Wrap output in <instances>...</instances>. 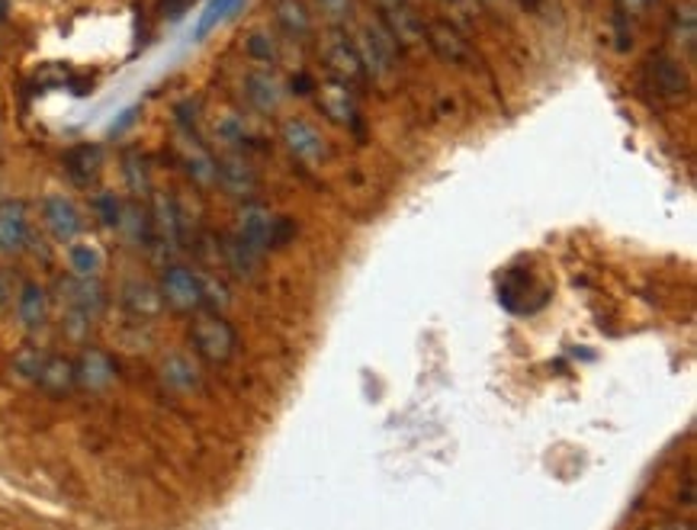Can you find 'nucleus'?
I'll return each mask as SVG.
<instances>
[{
	"mask_svg": "<svg viewBox=\"0 0 697 530\" xmlns=\"http://www.w3.org/2000/svg\"><path fill=\"white\" fill-rule=\"evenodd\" d=\"M190 344L206 364H229L239 350V332L222 312H197L190 322Z\"/></svg>",
	"mask_w": 697,
	"mask_h": 530,
	"instance_id": "nucleus-1",
	"label": "nucleus"
},
{
	"mask_svg": "<svg viewBox=\"0 0 697 530\" xmlns=\"http://www.w3.org/2000/svg\"><path fill=\"white\" fill-rule=\"evenodd\" d=\"M353 46H357V55H360V65H363V74H367V78L386 81V78L393 74L398 46L393 43V36L383 30L380 20L360 23V30H357V36H353Z\"/></svg>",
	"mask_w": 697,
	"mask_h": 530,
	"instance_id": "nucleus-2",
	"label": "nucleus"
},
{
	"mask_svg": "<svg viewBox=\"0 0 697 530\" xmlns=\"http://www.w3.org/2000/svg\"><path fill=\"white\" fill-rule=\"evenodd\" d=\"M158 292L164 299V309H171V312H181V315L202 312L199 270L187 267V264H167L158 277Z\"/></svg>",
	"mask_w": 697,
	"mask_h": 530,
	"instance_id": "nucleus-3",
	"label": "nucleus"
},
{
	"mask_svg": "<svg viewBox=\"0 0 697 530\" xmlns=\"http://www.w3.org/2000/svg\"><path fill=\"white\" fill-rule=\"evenodd\" d=\"M643 81L652 94L659 100H669V103H678L688 96V74L682 68L678 58H669L665 51H655L647 58V68H643Z\"/></svg>",
	"mask_w": 697,
	"mask_h": 530,
	"instance_id": "nucleus-4",
	"label": "nucleus"
},
{
	"mask_svg": "<svg viewBox=\"0 0 697 530\" xmlns=\"http://www.w3.org/2000/svg\"><path fill=\"white\" fill-rule=\"evenodd\" d=\"M39 216H43V226H46L51 241H58V244H68V241L84 235V212H81V206H78L71 196H65V193H49V196L43 199Z\"/></svg>",
	"mask_w": 697,
	"mask_h": 530,
	"instance_id": "nucleus-5",
	"label": "nucleus"
},
{
	"mask_svg": "<svg viewBox=\"0 0 697 530\" xmlns=\"http://www.w3.org/2000/svg\"><path fill=\"white\" fill-rule=\"evenodd\" d=\"M55 292H58V302H61L68 312H81V315H88L91 322L100 319L103 309H106V289H103L100 280H81V277L65 274V277H58Z\"/></svg>",
	"mask_w": 697,
	"mask_h": 530,
	"instance_id": "nucleus-6",
	"label": "nucleus"
},
{
	"mask_svg": "<svg viewBox=\"0 0 697 530\" xmlns=\"http://www.w3.org/2000/svg\"><path fill=\"white\" fill-rule=\"evenodd\" d=\"M30 235V206L23 199H0V254H23Z\"/></svg>",
	"mask_w": 697,
	"mask_h": 530,
	"instance_id": "nucleus-7",
	"label": "nucleus"
},
{
	"mask_svg": "<svg viewBox=\"0 0 697 530\" xmlns=\"http://www.w3.org/2000/svg\"><path fill=\"white\" fill-rule=\"evenodd\" d=\"M119 306L129 319L136 322H154L164 312V299L158 292V284L142 280V277H129L119 287Z\"/></svg>",
	"mask_w": 697,
	"mask_h": 530,
	"instance_id": "nucleus-8",
	"label": "nucleus"
},
{
	"mask_svg": "<svg viewBox=\"0 0 697 530\" xmlns=\"http://www.w3.org/2000/svg\"><path fill=\"white\" fill-rule=\"evenodd\" d=\"M283 145L302 164H322L328 158V145L322 139V132L309 119H299V116L283 123Z\"/></svg>",
	"mask_w": 697,
	"mask_h": 530,
	"instance_id": "nucleus-9",
	"label": "nucleus"
},
{
	"mask_svg": "<svg viewBox=\"0 0 697 530\" xmlns=\"http://www.w3.org/2000/svg\"><path fill=\"white\" fill-rule=\"evenodd\" d=\"M325 65H328V71L335 74V81L350 84V88H353L357 81L367 78L353 39H350L348 33H341V30H335V33L328 36V43H325Z\"/></svg>",
	"mask_w": 697,
	"mask_h": 530,
	"instance_id": "nucleus-10",
	"label": "nucleus"
},
{
	"mask_svg": "<svg viewBox=\"0 0 697 530\" xmlns=\"http://www.w3.org/2000/svg\"><path fill=\"white\" fill-rule=\"evenodd\" d=\"M13 312H16V322L26 329V332H39L49 325V312H51V296L49 289L36 280H23L20 284V292H16V302H13Z\"/></svg>",
	"mask_w": 697,
	"mask_h": 530,
	"instance_id": "nucleus-11",
	"label": "nucleus"
},
{
	"mask_svg": "<svg viewBox=\"0 0 697 530\" xmlns=\"http://www.w3.org/2000/svg\"><path fill=\"white\" fill-rule=\"evenodd\" d=\"M274 212L260 203H248L239 216V229H235V239L242 241L245 247H251L257 257L264 251H270V239H274Z\"/></svg>",
	"mask_w": 697,
	"mask_h": 530,
	"instance_id": "nucleus-12",
	"label": "nucleus"
},
{
	"mask_svg": "<svg viewBox=\"0 0 697 530\" xmlns=\"http://www.w3.org/2000/svg\"><path fill=\"white\" fill-rule=\"evenodd\" d=\"M216 184H222V191L232 196H251L260 187V174L242 151H232L216 161Z\"/></svg>",
	"mask_w": 697,
	"mask_h": 530,
	"instance_id": "nucleus-13",
	"label": "nucleus"
},
{
	"mask_svg": "<svg viewBox=\"0 0 697 530\" xmlns=\"http://www.w3.org/2000/svg\"><path fill=\"white\" fill-rule=\"evenodd\" d=\"M74 377H78V389L88 392H103L116 383V364L106 350L100 347H84L74 360Z\"/></svg>",
	"mask_w": 697,
	"mask_h": 530,
	"instance_id": "nucleus-14",
	"label": "nucleus"
},
{
	"mask_svg": "<svg viewBox=\"0 0 697 530\" xmlns=\"http://www.w3.org/2000/svg\"><path fill=\"white\" fill-rule=\"evenodd\" d=\"M149 216H151V232H154V244L177 247L181 239H184V212H181L177 199H174V196H167V193H154Z\"/></svg>",
	"mask_w": 697,
	"mask_h": 530,
	"instance_id": "nucleus-15",
	"label": "nucleus"
},
{
	"mask_svg": "<svg viewBox=\"0 0 697 530\" xmlns=\"http://www.w3.org/2000/svg\"><path fill=\"white\" fill-rule=\"evenodd\" d=\"M421 39L434 48V55L444 58L448 65H466V61L473 58V46L466 43V36H463L456 26L444 23V20L425 23V36H421Z\"/></svg>",
	"mask_w": 697,
	"mask_h": 530,
	"instance_id": "nucleus-16",
	"label": "nucleus"
},
{
	"mask_svg": "<svg viewBox=\"0 0 697 530\" xmlns=\"http://www.w3.org/2000/svg\"><path fill=\"white\" fill-rule=\"evenodd\" d=\"M380 23L393 36L396 46H411V43H418L425 36V23L418 20V13L405 0H383Z\"/></svg>",
	"mask_w": 697,
	"mask_h": 530,
	"instance_id": "nucleus-17",
	"label": "nucleus"
},
{
	"mask_svg": "<svg viewBox=\"0 0 697 530\" xmlns=\"http://www.w3.org/2000/svg\"><path fill=\"white\" fill-rule=\"evenodd\" d=\"M65 267L71 277L81 280H100L103 267H106V254L97 241L91 239H74L65 244Z\"/></svg>",
	"mask_w": 697,
	"mask_h": 530,
	"instance_id": "nucleus-18",
	"label": "nucleus"
},
{
	"mask_svg": "<svg viewBox=\"0 0 697 530\" xmlns=\"http://www.w3.org/2000/svg\"><path fill=\"white\" fill-rule=\"evenodd\" d=\"M245 96H248V103L254 110L274 113V110H280L287 91H283V81L270 68H254V71L245 74Z\"/></svg>",
	"mask_w": 697,
	"mask_h": 530,
	"instance_id": "nucleus-19",
	"label": "nucleus"
},
{
	"mask_svg": "<svg viewBox=\"0 0 697 530\" xmlns=\"http://www.w3.org/2000/svg\"><path fill=\"white\" fill-rule=\"evenodd\" d=\"M161 383L174 392H194L199 385L197 360L184 350H174L161 360Z\"/></svg>",
	"mask_w": 697,
	"mask_h": 530,
	"instance_id": "nucleus-20",
	"label": "nucleus"
},
{
	"mask_svg": "<svg viewBox=\"0 0 697 530\" xmlns=\"http://www.w3.org/2000/svg\"><path fill=\"white\" fill-rule=\"evenodd\" d=\"M36 385H39V389H46V392L55 395V399H61V395L74 392V389H78L74 360H71V357H65V354H49V357H46V364H43V373H39Z\"/></svg>",
	"mask_w": 697,
	"mask_h": 530,
	"instance_id": "nucleus-21",
	"label": "nucleus"
},
{
	"mask_svg": "<svg viewBox=\"0 0 697 530\" xmlns=\"http://www.w3.org/2000/svg\"><path fill=\"white\" fill-rule=\"evenodd\" d=\"M318 103H322V110L328 113V119H335L338 126H353V123H357V100H353L350 84L332 81L328 88H322Z\"/></svg>",
	"mask_w": 697,
	"mask_h": 530,
	"instance_id": "nucleus-22",
	"label": "nucleus"
},
{
	"mask_svg": "<svg viewBox=\"0 0 697 530\" xmlns=\"http://www.w3.org/2000/svg\"><path fill=\"white\" fill-rule=\"evenodd\" d=\"M129 244H154V232H151V216L149 209L142 203H123V216H119V226H116Z\"/></svg>",
	"mask_w": 697,
	"mask_h": 530,
	"instance_id": "nucleus-23",
	"label": "nucleus"
},
{
	"mask_svg": "<svg viewBox=\"0 0 697 530\" xmlns=\"http://www.w3.org/2000/svg\"><path fill=\"white\" fill-rule=\"evenodd\" d=\"M277 23L287 36L293 39H309L315 23H312V13L305 10L302 0H277Z\"/></svg>",
	"mask_w": 697,
	"mask_h": 530,
	"instance_id": "nucleus-24",
	"label": "nucleus"
},
{
	"mask_svg": "<svg viewBox=\"0 0 697 530\" xmlns=\"http://www.w3.org/2000/svg\"><path fill=\"white\" fill-rule=\"evenodd\" d=\"M100 164H103V154L97 145H81V148L68 151V158H65V168L78 184H91L100 174Z\"/></svg>",
	"mask_w": 697,
	"mask_h": 530,
	"instance_id": "nucleus-25",
	"label": "nucleus"
},
{
	"mask_svg": "<svg viewBox=\"0 0 697 530\" xmlns=\"http://www.w3.org/2000/svg\"><path fill=\"white\" fill-rule=\"evenodd\" d=\"M212 132H216L219 142L225 145V148H232V151H242L248 145V126H245V119L239 113H222L212 123Z\"/></svg>",
	"mask_w": 697,
	"mask_h": 530,
	"instance_id": "nucleus-26",
	"label": "nucleus"
},
{
	"mask_svg": "<svg viewBox=\"0 0 697 530\" xmlns=\"http://www.w3.org/2000/svg\"><path fill=\"white\" fill-rule=\"evenodd\" d=\"M239 7H242V0H209L197 20V39H206L212 30H219Z\"/></svg>",
	"mask_w": 697,
	"mask_h": 530,
	"instance_id": "nucleus-27",
	"label": "nucleus"
},
{
	"mask_svg": "<svg viewBox=\"0 0 697 530\" xmlns=\"http://www.w3.org/2000/svg\"><path fill=\"white\" fill-rule=\"evenodd\" d=\"M46 357H49V354H46L43 347L26 344V347H20V350H16V357H13V373H16L23 383H36V380H39V373H43Z\"/></svg>",
	"mask_w": 697,
	"mask_h": 530,
	"instance_id": "nucleus-28",
	"label": "nucleus"
},
{
	"mask_svg": "<svg viewBox=\"0 0 697 530\" xmlns=\"http://www.w3.org/2000/svg\"><path fill=\"white\" fill-rule=\"evenodd\" d=\"M695 7L692 3H685V7H678L675 10V20H672V36H675V43L682 46L685 43V55L692 58L695 55Z\"/></svg>",
	"mask_w": 697,
	"mask_h": 530,
	"instance_id": "nucleus-29",
	"label": "nucleus"
},
{
	"mask_svg": "<svg viewBox=\"0 0 697 530\" xmlns=\"http://www.w3.org/2000/svg\"><path fill=\"white\" fill-rule=\"evenodd\" d=\"M248 55L254 61H260V65H274L277 61V39L267 33V30H257V33H251L248 36Z\"/></svg>",
	"mask_w": 697,
	"mask_h": 530,
	"instance_id": "nucleus-30",
	"label": "nucleus"
},
{
	"mask_svg": "<svg viewBox=\"0 0 697 530\" xmlns=\"http://www.w3.org/2000/svg\"><path fill=\"white\" fill-rule=\"evenodd\" d=\"M94 212H97V219L103 226L116 229L119 226V216H123V199L116 193H97L94 196Z\"/></svg>",
	"mask_w": 697,
	"mask_h": 530,
	"instance_id": "nucleus-31",
	"label": "nucleus"
},
{
	"mask_svg": "<svg viewBox=\"0 0 697 530\" xmlns=\"http://www.w3.org/2000/svg\"><path fill=\"white\" fill-rule=\"evenodd\" d=\"M20 284H23V280H20L10 267H0V312H3V309H13Z\"/></svg>",
	"mask_w": 697,
	"mask_h": 530,
	"instance_id": "nucleus-32",
	"label": "nucleus"
},
{
	"mask_svg": "<svg viewBox=\"0 0 697 530\" xmlns=\"http://www.w3.org/2000/svg\"><path fill=\"white\" fill-rule=\"evenodd\" d=\"M61 329H65V335L71 337V341H84L88 332H91V319H88V315H81V312H68V309H65Z\"/></svg>",
	"mask_w": 697,
	"mask_h": 530,
	"instance_id": "nucleus-33",
	"label": "nucleus"
},
{
	"mask_svg": "<svg viewBox=\"0 0 697 530\" xmlns=\"http://www.w3.org/2000/svg\"><path fill=\"white\" fill-rule=\"evenodd\" d=\"M315 3H318L322 16L332 20V23H345L353 13V0H315Z\"/></svg>",
	"mask_w": 697,
	"mask_h": 530,
	"instance_id": "nucleus-34",
	"label": "nucleus"
},
{
	"mask_svg": "<svg viewBox=\"0 0 697 530\" xmlns=\"http://www.w3.org/2000/svg\"><path fill=\"white\" fill-rule=\"evenodd\" d=\"M297 235V222L290 216H277L274 219V239H270V247H283L287 241H293Z\"/></svg>",
	"mask_w": 697,
	"mask_h": 530,
	"instance_id": "nucleus-35",
	"label": "nucleus"
},
{
	"mask_svg": "<svg viewBox=\"0 0 697 530\" xmlns=\"http://www.w3.org/2000/svg\"><path fill=\"white\" fill-rule=\"evenodd\" d=\"M126 177H129V184H132V191L142 193L149 187V177H146V168L139 164V161H132L129 158V164H126Z\"/></svg>",
	"mask_w": 697,
	"mask_h": 530,
	"instance_id": "nucleus-36",
	"label": "nucleus"
},
{
	"mask_svg": "<svg viewBox=\"0 0 697 530\" xmlns=\"http://www.w3.org/2000/svg\"><path fill=\"white\" fill-rule=\"evenodd\" d=\"M197 0H158V10L164 13V16H181V13H187L190 7H194Z\"/></svg>",
	"mask_w": 697,
	"mask_h": 530,
	"instance_id": "nucleus-37",
	"label": "nucleus"
},
{
	"mask_svg": "<svg viewBox=\"0 0 697 530\" xmlns=\"http://www.w3.org/2000/svg\"><path fill=\"white\" fill-rule=\"evenodd\" d=\"M652 0H617V7H620V13H643Z\"/></svg>",
	"mask_w": 697,
	"mask_h": 530,
	"instance_id": "nucleus-38",
	"label": "nucleus"
},
{
	"mask_svg": "<svg viewBox=\"0 0 697 530\" xmlns=\"http://www.w3.org/2000/svg\"><path fill=\"white\" fill-rule=\"evenodd\" d=\"M293 94L299 96L312 94V78H309V74H299V78H293Z\"/></svg>",
	"mask_w": 697,
	"mask_h": 530,
	"instance_id": "nucleus-39",
	"label": "nucleus"
},
{
	"mask_svg": "<svg viewBox=\"0 0 697 530\" xmlns=\"http://www.w3.org/2000/svg\"><path fill=\"white\" fill-rule=\"evenodd\" d=\"M647 530H695L692 525H685V521H659V525H649Z\"/></svg>",
	"mask_w": 697,
	"mask_h": 530,
	"instance_id": "nucleus-40",
	"label": "nucleus"
},
{
	"mask_svg": "<svg viewBox=\"0 0 697 530\" xmlns=\"http://www.w3.org/2000/svg\"><path fill=\"white\" fill-rule=\"evenodd\" d=\"M0 20H7V0H0Z\"/></svg>",
	"mask_w": 697,
	"mask_h": 530,
	"instance_id": "nucleus-41",
	"label": "nucleus"
},
{
	"mask_svg": "<svg viewBox=\"0 0 697 530\" xmlns=\"http://www.w3.org/2000/svg\"><path fill=\"white\" fill-rule=\"evenodd\" d=\"M448 3H463V0H448Z\"/></svg>",
	"mask_w": 697,
	"mask_h": 530,
	"instance_id": "nucleus-42",
	"label": "nucleus"
}]
</instances>
